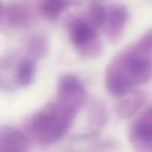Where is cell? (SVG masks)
Masks as SVG:
<instances>
[{
  "instance_id": "cell-1",
  "label": "cell",
  "mask_w": 152,
  "mask_h": 152,
  "mask_svg": "<svg viewBox=\"0 0 152 152\" xmlns=\"http://www.w3.org/2000/svg\"><path fill=\"white\" fill-rule=\"evenodd\" d=\"M152 78V29L123 52L109 71L106 87L113 96L122 97Z\"/></svg>"
},
{
  "instance_id": "cell-2",
  "label": "cell",
  "mask_w": 152,
  "mask_h": 152,
  "mask_svg": "<svg viewBox=\"0 0 152 152\" xmlns=\"http://www.w3.org/2000/svg\"><path fill=\"white\" fill-rule=\"evenodd\" d=\"M79 112L56 99L30 118L27 132L30 138L39 145L53 144L69 132Z\"/></svg>"
},
{
  "instance_id": "cell-3",
  "label": "cell",
  "mask_w": 152,
  "mask_h": 152,
  "mask_svg": "<svg viewBox=\"0 0 152 152\" xmlns=\"http://www.w3.org/2000/svg\"><path fill=\"white\" fill-rule=\"evenodd\" d=\"M129 140L135 152H152V106L134 122Z\"/></svg>"
},
{
  "instance_id": "cell-4",
  "label": "cell",
  "mask_w": 152,
  "mask_h": 152,
  "mask_svg": "<svg viewBox=\"0 0 152 152\" xmlns=\"http://www.w3.org/2000/svg\"><path fill=\"white\" fill-rule=\"evenodd\" d=\"M56 99L80 111L86 99V90L75 76L65 75L59 81Z\"/></svg>"
},
{
  "instance_id": "cell-5",
  "label": "cell",
  "mask_w": 152,
  "mask_h": 152,
  "mask_svg": "<svg viewBox=\"0 0 152 152\" xmlns=\"http://www.w3.org/2000/svg\"><path fill=\"white\" fill-rule=\"evenodd\" d=\"M28 135L20 130L5 125L0 129V152H28Z\"/></svg>"
},
{
  "instance_id": "cell-6",
  "label": "cell",
  "mask_w": 152,
  "mask_h": 152,
  "mask_svg": "<svg viewBox=\"0 0 152 152\" xmlns=\"http://www.w3.org/2000/svg\"><path fill=\"white\" fill-rule=\"evenodd\" d=\"M128 19L126 8L121 5H115L106 11L104 23L109 37L116 39L121 36Z\"/></svg>"
},
{
  "instance_id": "cell-7",
  "label": "cell",
  "mask_w": 152,
  "mask_h": 152,
  "mask_svg": "<svg viewBox=\"0 0 152 152\" xmlns=\"http://www.w3.org/2000/svg\"><path fill=\"white\" fill-rule=\"evenodd\" d=\"M121 97L115 110L117 115L124 119L134 115L142 107L144 102L143 94L135 91Z\"/></svg>"
},
{
  "instance_id": "cell-8",
  "label": "cell",
  "mask_w": 152,
  "mask_h": 152,
  "mask_svg": "<svg viewBox=\"0 0 152 152\" xmlns=\"http://www.w3.org/2000/svg\"><path fill=\"white\" fill-rule=\"evenodd\" d=\"M69 36L76 46L84 47L94 40L95 33L91 24L81 20H76L70 26Z\"/></svg>"
},
{
  "instance_id": "cell-9",
  "label": "cell",
  "mask_w": 152,
  "mask_h": 152,
  "mask_svg": "<svg viewBox=\"0 0 152 152\" xmlns=\"http://www.w3.org/2000/svg\"><path fill=\"white\" fill-rule=\"evenodd\" d=\"M34 66L32 61L26 59L18 65L17 78L18 83L23 86L30 84L33 79Z\"/></svg>"
},
{
  "instance_id": "cell-10",
  "label": "cell",
  "mask_w": 152,
  "mask_h": 152,
  "mask_svg": "<svg viewBox=\"0 0 152 152\" xmlns=\"http://www.w3.org/2000/svg\"><path fill=\"white\" fill-rule=\"evenodd\" d=\"M69 0H45L43 10L49 17L58 16L67 6Z\"/></svg>"
},
{
  "instance_id": "cell-11",
  "label": "cell",
  "mask_w": 152,
  "mask_h": 152,
  "mask_svg": "<svg viewBox=\"0 0 152 152\" xmlns=\"http://www.w3.org/2000/svg\"><path fill=\"white\" fill-rule=\"evenodd\" d=\"M106 10L100 5L93 6L90 11V21L94 26H100L105 21Z\"/></svg>"
}]
</instances>
